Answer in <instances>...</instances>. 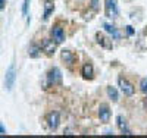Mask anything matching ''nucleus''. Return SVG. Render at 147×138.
Segmentation results:
<instances>
[{
  "mask_svg": "<svg viewBox=\"0 0 147 138\" xmlns=\"http://www.w3.org/2000/svg\"><path fill=\"white\" fill-rule=\"evenodd\" d=\"M118 85H119L121 91L124 93V96H127V97H131V96L134 94V91H136L134 85H132L127 78H124V77H119V78H118Z\"/></svg>",
  "mask_w": 147,
  "mask_h": 138,
  "instance_id": "obj_1",
  "label": "nucleus"
},
{
  "mask_svg": "<svg viewBox=\"0 0 147 138\" xmlns=\"http://www.w3.org/2000/svg\"><path fill=\"white\" fill-rule=\"evenodd\" d=\"M105 13L107 18L113 19L118 16L119 10H118V5H116V0H105Z\"/></svg>",
  "mask_w": 147,
  "mask_h": 138,
  "instance_id": "obj_2",
  "label": "nucleus"
},
{
  "mask_svg": "<svg viewBox=\"0 0 147 138\" xmlns=\"http://www.w3.org/2000/svg\"><path fill=\"white\" fill-rule=\"evenodd\" d=\"M15 79H16V69H15V65H10L5 75V85L7 90H12V87L15 84Z\"/></svg>",
  "mask_w": 147,
  "mask_h": 138,
  "instance_id": "obj_3",
  "label": "nucleus"
},
{
  "mask_svg": "<svg viewBox=\"0 0 147 138\" xmlns=\"http://www.w3.org/2000/svg\"><path fill=\"white\" fill-rule=\"evenodd\" d=\"M52 40L56 44H62L65 41V31L60 25H55L52 28Z\"/></svg>",
  "mask_w": 147,
  "mask_h": 138,
  "instance_id": "obj_4",
  "label": "nucleus"
},
{
  "mask_svg": "<svg viewBox=\"0 0 147 138\" xmlns=\"http://www.w3.org/2000/svg\"><path fill=\"white\" fill-rule=\"evenodd\" d=\"M59 123H60V116L57 112H50L47 115V125L52 131H56L59 128Z\"/></svg>",
  "mask_w": 147,
  "mask_h": 138,
  "instance_id": "obj_5",
  "label": "nucleus"
},
{
  "mask_svg": "<svg viewBox=\"0 0 147 138\" xmlns=\"http://www.w3.org/2000/svg\"><path fill=\"white\" fill-rule=\"evenodd\" d=\"M60 81H62V73H60L59 68L50 69V72L47 73V82L50 85H55V84H59Z\"/></svg>",
  "mask_w": 147,
  "mask_h": 138,
  "instance_id": "obj_6",
  "label": "nucleus"
},
{
  "mask_svg": "<svg viewBox=\"0 0 147 138\" xmlns=\"http://www.w3.org/2000/svg\"><path fill=\"white\" fill-rule=\"evenodd\" d=\"M96 40H97V43H99L103 48H106V50H112V47H113L112 40H109L105 34H102V32H96Z\"/></svg>",
  "mask_w": 147,
  "mask_h": 138,
  "instance_id": "obj_7",
  "label": "nucleus"
},
{
  "mask_svg": "<svg viewBox=\"0 0 147 138\" xmlns=\"http://www.w3.org/2000/svg\"><path fill=\"white\" fill-rule=\"evenodd\" d=\"M110 116H112V112H110L109 106L105 104V103L100 104V107H99V118H100V120L103 123H107L110 120Z\"/></svg>",
  "mask_w": 147,
  "mask_h": 138,
  "instance_id": "obj_8",
  "label": "nucleus"
},
{
  "mask_svg": "<svg viewBox=\"0 0 147 138\" xmlns=\"http://www.w3.org/2000/svg\"><path fill=\"white\" fill-rule=\"evenodd\" d=\"M41 48H43V52H44L46 55L52 56V55L56 52V43H55L53 40H50V38H46V40L43 41V44H41Z\"/></svg>",
  "mask_w": 147,
  "mask_h": 138,
  "instance_id": "obj_9",
  "label": "nucleus"
},
{
  "mask_svg": "<svg viewBox=\"0 0 147 138\" xmlns=\"http://www.w3.org/2000/svg\"><path fill=\"white\" fill-rule=\"evenodd\" d=\"M116 120H118V128L121 129L122 135H132V132L128 129V125H127V120L124 116H118Z\"/></svg>",
  "mask_w": 147,
  "mask_h": 138,
  "instance_id": "obj_10",
  "label": "nucleus"
},
{
  "mask_svg": "<svg viewBox=\"0 0 147 138\" xmlns=\"http://www.w3.org/2000/svg\"><path fill=\"white\" fill-rule=\"evenodd\" d=\"M81 73H82V77L84 79H93L94 77V68L91 63H84L82 69H81Z\"/></svg>",
  "mask_w": 147,
  "mask_h": 138,
  "instance_id": "obj_11",
  "label": "nucleus"
},
{
  "mask_svg": "<svg viewBox=\"0 0 147 138\" xmlns=\"http://www.w3.org/2000/svg\"><path fill=\"white\" fill-rule=\"evenodd\" d=\"M60 57H62V60L65 62L66 65H69V66L75 63V55H74L72 52H69V50H62Z\"/></svg>",
  "mask_w": 147,
  "mask_h": 138,
  "instance_id": "obj_12",
  "label": "nucleus"
},
{
  "mask_svg": "<svg viewBox=\"0 0 147 138\" xmlns=\"http://www.w3.org/2000/svg\"><path fill=\"white\" fill-rule=\"evenodd\" d=\"M41 53H43V48H41V46L31 44V46L28 47V55H30V57H32V59L40 57V56H41Z\"/></svg>",
  "mask_w": 147,
  "mask_h": 138,
  "instance_id": "obj_13",
  "label": "nucleus"
},
{
  "mask_svg": "<svg viewBox=\"0 0 147 138\" xmlns=\"http://www.w3.org/2000/svg\"><path fill=\"white\" fill-rule=\"evenodd\" d=\"M103 27H105V30H106L110 35L113 37V38H116V40L119 38V32H118V30H116L115 25H112V24H107V22H106V24L103 25Z\"/></svg>",
  "mask_w": 147,
  "mask_h": 138,
  "instance_id": "obj_14",
  "label": "nucleus"
},
{
  "mask_svg": "<svg viewBox=\"0 0 147 138\" xmlns=\"http://www.w3.org/2000/svg\"><path fill=\"white\" fill-rule=\"evenodd\" d=\"M137 48L138 50H147V32H143L140 35V40L137 41Z\"/></svg>",
  "mask_w": 147,
  "mask_h": 138,
  "instance_id": "obj_15",
  "label": "nucleus"
},
{
  "mask_svg": "<svg viewBox=\"0 0 147 138\" xmlns=\"http://www.w3.org/2000/svg\"><path fill=\"white\" fill-rule=\"evenodd\" d=\"M53 10H55V5H53L52 2H46V5H44V15H43V18H44V19H49V16H50V15L53 13Z\"/></svg>",
  "mask_w": 147,
  "mask_h": 138,
  "instance_id": "obj_16",
  "label": "nucleus"
},
{
  "mask_svg": "<svg viewBox=\"0 0 147 138\" xmlns=\"http://www.w3.org/2000/svg\"><path fill=\"white\" fill-rule=\"evenodd\" d=\"M107 96L113 100V102H118V91L115 87H107Z\"/></svg>",
  "mask_w": 147,
  "mask_h": 138,
  "instance_id": "obj_17",
  "label": "nucleus"
},
{
  "mask_svg": "<svg viewBox=\"0 0 147 138\" xmlns=\"http://www.w3.org/2000/svg\"><path fill=\"white\" fill-rule=\"evenodd\" d=\"M140 90H141L144 94H147V79H146V78H143V79L140 81Z\"/></svg>",
  "mask_w": 147,
  "mask_h": 138,
  "instance_id": "obj_18",
  "label": "nucleus"
},
{
  "mask_svg": "<svg viewBox=\"0 0 147 138\" xmlns=\"http://www.w3.org/2000/svg\"><path fill=\"white\" fill-rule=\"evenodd\" d=\"M28 6H30V0H24V5H22V15L27 16L28 13Z\"/></svg>",
  "mask_w": 147,
  "mask_h": 138,
  "instance_id": "obj_19",
  "label": "nucleus"
},
{
  "mask_svg": "<svg viewBox=\"0 0 147 138\" xmlns=\"http://www.w3.org/2000/svg\"><path fill=\"white\" fill-rule=\"evenodd\" d=\"M127 34H128V35H132V34H134V30H132V27H129V25L127 27Z\"/></svg>",
  "mask_w": 147,
  "mask_h": 138,
  "instance_id": "obj_20",
  "label": "nucleus"
},
{
  "mask_svg": "<svg viewBox=\"0 0 147 138\" xmlns=\"http://www.w3.org/2000/svg\"><path fill=\"white\" fill-rule=\"evenodd\" d=\"M5 2L6 0H0V9H5Z\"/></svg>",
  "mask_w": 147,
  "mask_h": 138,
  "instance_id": "obj_21",
  "label": "nucleus"
},
{
  "mask_svg": "<svg viewBox=\"0 0 147 138\" xmlns=\"http://www.w3.org/2000/svg\"><path fill=\"white\" fill-rule=\"evenodd\" d=\"M93 7L97 10V0H93Z\"/></svg>",
  "mask_w": 147,
  "mask_h": 138,
  "instance_id": "obj_22",
  "label": "nucleus"
},
{
  "mask_svg": "<svg viewBox=\"0 0 147 138\" xmlns=\"http://www.w3.org/2000/svg\"><path fill=\"white\" fill-rule=\"evenodd\" d=\"M44 2H52V0H44Z\"/></svg>",
  "mask_w": 147,
  "mask_h": 138,
  "instance_id": "obj_23",
  "label": "nucleus"
}]
</instances>
